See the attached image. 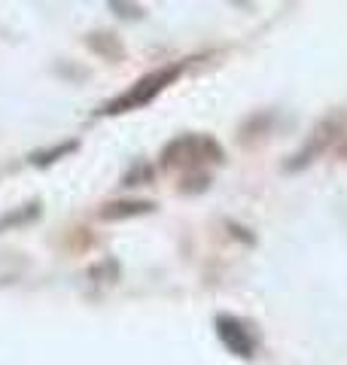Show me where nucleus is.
Returning <instances> with one entry per match:
<instances>
[{"mask_svg":"<svg viewBox=\"0 0 347 365\" xmlns=\"http://www.w3.org/2000/svg\"><path fill=\"white\" fill-rule=\"evenodd\" d=\"M216 332L219 338H223V344L231 350V353H238V356H253V350H256V341H253L250 335V329H244V323L235 317H219L216 319Z\"/></svg>","mask_w":347,"mask_h":365,"instance_id":"7ed1b4c3","label":"nucleus"},{"mask_svg":"<svg viewBox=\"0 0 347 365\" xmlns=\"http://www.w3.org/2000/svg\"><path fill=\"white\" fill-rule=\"evenodd\" d=\"M153 210L149 201H122V204H107L101 210V220H122V216H134V213H146Z\"/></svg>","mask_w":347,"mask_h":365,"instance_id":"20e7f679","label":"nucleus"},{"mask_svg":"<svg viewBox=\"0 0 347 365\" xmlns=\"http://www.w3.org/2000/svg\"><path fill=\"white\" fill-rule=\"evenodd\" d=\"M177 73H180V67H161V71H156V73H146L144 79H137L129 91H122L116 101L104 104L101 113H110V116H116V113H129V110H137V107H146L161 88L171 86L174 79H177Z\"/></svg>","mask_w":347,"mask_h":365,"instance_id":"f257e3e1","label":"nucleus"},{"mask_svg":"<svg viewBox=\"0 0 347 365\" xmlns=\"http://www.w3.org/2000/svg\"><path fill=\"white\" fill-rule=\"evenodd\" d=\"M207 155H213L216 162L223 158L219 153V146L213 140H207V137H180V140H174L168 150H165V168H192V165H201L207 162Z\"/></svg>","mask_w":347,"mask_h":365,"instance_id":"f03ea898","label":"nucleus"}]
</instances>
